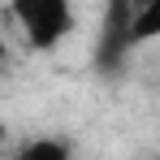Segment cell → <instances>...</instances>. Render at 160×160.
I'll use <instances>...</instances> for the list:
<instances>
[{"label": "cell", "mask_w": 160, "mask_h": 160, "mask_svg": "<svg viewBox=\"0 0 160 160\" xmlns=\"http://www.w3.org/2000/svg\"><path fill=\"white\" fill-rule=\"evenodd\" d=\"M18 152H22V160H43V156L48 160H65L74 152V143H65V138H26Z\"/></svg>", "instance_id": "277c9868"}, {"label": "cell", "mask_w": 160, "mask_h": 160, "mask_svg": "<svg viewBox=\"0 0 160 160\" xmlns=\"http://www.w3.org/2000/svg\"><path fill=\"white\" fill-rule=\"evenodd\" d=\"M9 65V39H4V22H0V69Z\"/></svg>", "instance_id": "5b68a950"}, {"label": "cell", "mask_w": 160, "mask_h": 160, "mask_svg": "<svg viewBox=\"0 0 160 160\" xmlns=\"http://www.w3.org/2000/svg\"><path fill=\"white\" fill-rule=\"evenodd\" d=\"M0 143H4V121H0Z\"/></svg>", "instance_id": "8992f818"}, {"label": "cell", "mask_w": 160, "mask_h": 160, "mask_svg": "<svg viewBox=\"0 0 160 160\" xmlns=\"http://www.w3.org/2000/svg\"><path fill=\"white\" fill-rule=\"evenodd\" d=\"M130 39H134V48H143V43H156V39H160V0H147V4L138 9Z\"/></svg>", "instance_id": "3957f363"}, {"label": "cell", "mask_w": 160, "mask_h": 160, "mask_svg": "<svg viewBox=\"0 0 160 160\" xmlns=\"http://www.w3.org/2000/svg\"><path fill=\"white\" fill-rule=\"evenodd\" d=\"M9 13H13L18 30L26 35V43L35 52L61 48L74 35V26H78L74 0H9Z\"/></svg>", "instance_id": "6da1fadb"}, {"label": "cell", "mask_w": 160, "mask_h": 160, "mask_svg": "<svg viewBox=\"0 0 160 160\" xmlns=\"http://www.w3.org/2000/svg\"><path fill=\"white\" fill-rule=\"evenodd\" d=\"M147 0H108L104 4V22H100V69L104 74H117L121 69V61L134 52V18H138V9H143Z\"/></svg>", "instance_id": "7a4b0ae2"}]
</instances>
